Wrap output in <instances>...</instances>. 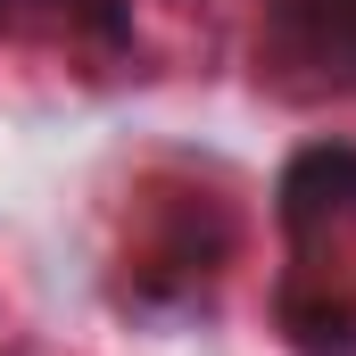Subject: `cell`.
I'll return each instance as SVG.
<instances>
[{
    "mask_svg": "<svg viewBox=\"0 0 356 356\" xmlns=\"http://www.w3.org/2000/svg\"><path fill=\"white\" fill-rule=\"evenodd\" d=\"M273 50L315 91H356V0H282Z\"/></svg>",
    "mask_w": 356,
    "mask_h": 356,
    "instance_id": "6da1fadb",
    "label": "cell"
},
{
    "mask_svg": "<svg viewBox=\"0 0 356 356\" xmlns=\"http://www.w3.org/2000/svg\"><path fill=\"white\" fill-rule=\"evenodd\" d=\"M33 8H67V0H0V25H17V17H33Z\"/></svg>",
    "mask_w": 356,
    "mask_h": 356,
    "instance_id": "7a4b0ae2",
    "label": "cell"
}]
</instances>
